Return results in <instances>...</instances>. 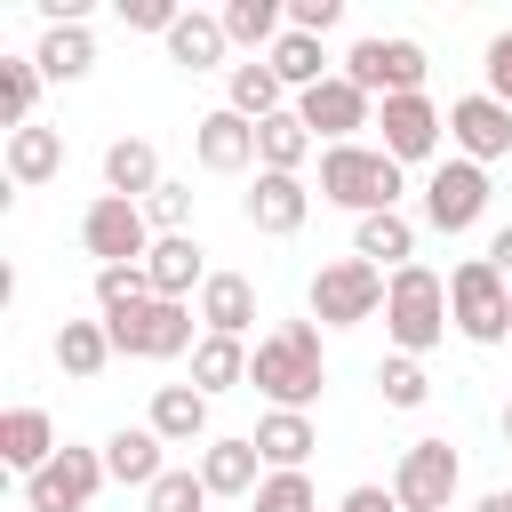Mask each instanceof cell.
I'll list each match as a JSON object with an SVG mask.
<instances>
[{"mask_svg": "<svg viewBox=\"0 0 512 512\" xmlns=\"http://www.w3.org/2000/svg\"><path fill=\"white\" fill-rule=\"evenodd\" d=\"M248 384L264 392V408H296V416H312L320 392H328L320 320H280L272 336H256V352H248Z\"/></svg>", "mask_w": 512, "mask_h": 512, "instance_id": "obj_1", "label": "cell"}, {"mask_svg": "<svg viewBox=\"0 0 512 512\" xmlns=\"http://www.w3.org/2000/svg\"><path fill=\"white\" fill-rule=\"evenodd\" d=\"M400 192H408V168H400L384 144H328V152H320V200L352 208V224L400 208Z\"/></svg>", "mask_w": 512, "mask_h": 512, "instance_id": "obj_2", "label": "cell"}, {"mask_svg": "<svg viewBox=\"0 0 512 512\" xmlns=\"http://www.w3.org/2000/svg\"><path fill=\"white\" fill-rule=\"evenodd\" d=\"M448 328H456V320H448V280H440L432 264H400L392 288H384V336H392V352L424 360Z\"/></svg>", "mask_w": 512, "mask_h": 512, "instance_id": "obj_3", "label": "cell"}, {"mask_svg": "<svg viewBox=\"0 0 512 512\" xmlns=\"http://www.w3.org/2000/svg\"><path fill=\"white\" fill-rule=\"evenodd\" d=\"M448 320L464 344H512V280L488 256H464L448 272Z\"/></svg>", "mask_w": 512, "mask_h": 512, "instance_id": "obj_4", "label": "cell"}, {"mask_svg": "<svg viewBox=\"0 0 512 512\" xmlns=\"http://www.w3.org/2000/svg\"><path fill=\"white\" fill-rule=\"evenodd\" d=\"M384 288H392V272H376L368 256H328V264L312 272L304 304H312L320 328H360V320L384 312Z\"/></svg>", "mask_w": 512, "mask_h": 512, "instance_id": "obj_5", "label": "cell"}, {"mask_svg": "<svg viewBox=\"0 0 512 512\" xmlns=\"http://www.w3.org/2000/svg\"><path fill=\"white\" fill-rule=\"evenodd\" d=\"M336 72L384 104V96H424V72H432V64H424V48H416L408 32H368V40H352V48H344V64H336Z\"/></svg>", "mask_w": 512, "mask_h": 512, "instance_id": "obj_6", "label": "cell"}, {"mask_svg": "<svg viewBox=\"0 0 512 512\" xmlns=\"http://www.w3.org/2000/svg\"><path fill=\"white\" fill-rule=\"evenodd\" d=\"M456 480H464V456H456V440H440V432H424V440H408L400 448V464H392V496H400V512H456Z\"/></svg>", "mask_w": 512, "mask_h": 512, "instance_id": "obj_7", "label": "cell"}, {"mask_svg": "<svg viewBox=\"0 0 512 512\" xmlns=\"http://www.w3.org/2000/svg\"><path fill=\"white\" fill-rule=\"evenodd\" d=\"M152 216H144V200H120V192H96L88 208H80V248L96 256V272L104 264H144L152 256Z\"/></svg>", "mask_w": 512, "mask_h": 512, "instance_id": "obj_8", "label": "cell"}, {"mask_svg": "<svg viewBox=\"0 0 512 512\" xmlns=\"http://www.w3.org/2000/svg\"><path fill=\"white\" fill-rule=\"evenodd\" d=\"M104 328H112V352H128V360H176V352H192L208 336L200 304H168V296H152L144 312H120Z\"/></svg>", "mask_w": 512, "mask_h": 512, "instance_id": "obj_9", "label": "cell"}, {"mask_svg": "<svg viewBox=\"0 0 512 512\" xmlns=\"http://www.w3.org/2000/svg\"><path fill=\"white\" fill-rule=\"evenodd\" d=\"M104 480H112V472H104V448H72V440H64V448L24 480V512H88Z\"/></svg>", "mask_w": 512, "mask_h": 512, "instance_id": "obj_10", "label": "cell"}, {"mask_svg": "<svg viewBox=\"0 0 512 512\" xmlns=\"http://www.w3.org/2000/svg\"><path fill=\"white\" fill-rule=\"evenodd\" d=\"M296 120L312 128V144L328 152V144H360V128H376V96L368 88H352L344 72H328L320 88H304L296 96Z\"/></svg>", "mask_w": 512, "mask_h": 512, "instance_id": "obj_11", "label": "cell"}, {"mask_svg": "<svg viewBox=\"0 0 512 512\" xmlns=\"http://www.w3.org/2000/svg\"><path fill=\"white\" fill-rule=\"evenodd\" d=\"M416 208H424V224H432V232H448V240H456V232H472V224L488 216V168H472V160H456V152H448V160L424 176V200H416Z\"/></svg>", "mask_w": 512, "mask_h": 512, "instance_id": "obj_12", "label": "cell"}, {"mask_svg": "<svg viewBox=\"0 0 512 512\" xmlns=\"http://www.w3.org/2000/svg\"><path fill=\"white\" fill-rule=\"evenodd\" d=\"M440 136H448V112H440L432 96H384V104H376V144H384L400 168H416V160L440 168Z\"/></svg>", "mask_w": 512, "mask_h": 512, "instance_id": "obj_13", "label": "cell"}, {"mask_svg": "<svg viewBox=\"0 0 512 512\" xmlns=\"http://www.w3.org/2000/svg\"><path fill=\"white\" fill-rule=\"evenodd\" d=\"M448 152L472 160V168H496V160L512 152V104H496L488 88L456 96V104H448Z\"/></svg>", "mask_w": 512, "mask_h": 512, "instance_id": "obj_14", "label": "cell"}, {"mask_svg": "<svg viewBox=\"0 0 512 512\" xmlns=\"http://www.w3.org/2000/svg\"><path fill=\"white\" fill-rule=\"evenodd\" d=\"M192 160H200L208 176H240V168H256V120H240L232 104L200 112V120H192Z\"/></svg>", "mask_w": 512, "mask_h": 512, "instance_id": "obj_15", "label": "cell"}, {"mask_svg": "<svg viewBox=\"0 0 512 512\" xmlns=\"http://www.w3.org/2000/svg\"><path fill=\"white\" fill-rule=\"evenodd\" d=\"M240 216H248L264 240H288V232L312 216V184H304V176H272V168H256V184H248Z\"/></svg>", "mask_w": 512, "mask_h": 512, "instance_id": "obj_16", "label": "cell"}, {"mask_svg": "<svg viewBox=\"0 0 512 512\" xmlns=\"http://www.w3.org/2000/svg\"><path fill=\"white\" fill-rule=\"evenodd\" d=\"M144 280H152V296H168V304H192V296L208 288V248H200L192 232H168V240H152V256H144Z\"/></svg>", "mask_w": 512, "mask_h": 512, "instance_id": "obj_17", "label": "cell"}, {"mask_svg": "<svg viewBox=\"0 0 512 512\" xmlns=\"http://www.w3.org/2000/svg\"><path fill=\"white\" fill-rule=\"evenodd\" d=\"M200 480L208 496H256L264 488V456L248 432H224V440H200Z\"/></svg>", "mask_w": 512, "mask_h": 512, "instance_id": "obj_18", "label": "cell"}, {"mask_svg": "<svg viewBox=\"0 0 512 512\" xmlns=\"http://www.w3.org/2000/svg\"><path fill=\"white\" fill-rule=\"evenodd\" d=\"M0 168H8V184H48V176H64V128H48V120H32V128H8V144H0Z\"/></svg>", "mask_w": 512, "mask_h": 512, "instance_id": "obj_19", "label": "cell"}, {"mask_svg": "<svg viewBox=\"0 0 512 512\" xmlns=\"http://www.w3.org/2000/svg\"><path fill=\"white\" fill-rule=\"evenodd\" d=\"M248 440H256L264 472H304V456L320 448V424H312V416H296V408H264Z\"/></svg>", "mask_w": 512, "mask_h": 512, "instance_id": "obj_20", "label": "cell"}, {"mask_svg": "<svg viewBox=\"0 0 512 512\" xmlns=\"http://www.w3.org/2000/svg\"><path fill=\"white\" fill-rule=\"evenodd\" d=\"M56 448H64V440H56V416H48V408H8V416H0V464H8V472L32 480Z\"/></svg>", "mask_w": 512, "mask_h": 512, "instance_id": "obj_21", "label": "cell"}, {"mask_svg": "<svg viewBox=\"0 0 512 512\" xmlns=\"http://www.w3.org/2000/svg\"><path fill=\"white\" fill-rule=\"evenodd\" d=\"M168 176H160V152H152V136H112L104 144V192H120V200H152Z\"/></svg>", "mask_w": 512, "mask_h": 512, "instance_id": "obj_22", "label": "cell"}, {"mask_svg": "<svg viewBox=\"0 0 512 512\" xmlns=\"http://www.w3.org/2000/svg\"><path fill=\"white\" fill-rule=\"evenodd\" d=\"M352 256H368L376 272H400V264H416V216H408V208L360 216V224H352Z\"/></svg>", "mask_w": 512, "mask_h": 512, "instance_id": "obj_23", "label": "cell"}, {"mask_svg": "<svg viewBox=\"0 0 512 512\" xmlns=\"http://www.w3.org/2000/svg\"><path fill=\"white\" fill-rule=\"evenodd\" d=\"M200 328L248 344V328H256V280H240V272H208V288H200Z\"/></svg>", "mask_w": 512, "mask_h": 512, "instance_id": "obj_24", "label": "cell"}, {"mask_svg": "<svg viewBox=\"0 0 512 512\" xmlns=\"http://www.w3.org/2000/svg\"><path fill=\"white\" fill-rule=\"evenodd\" d=\"M168 440L152 432V424H120L112 440H104V472L120 480V488H152L160 472H168V456H160Z\"/></svg>", "mask_w": 512, "mask_h": 512, "instance_id": "obj_25", "label": "cell"}, {"mask_svg": "<svg viewBox=\"0 0 512 512\" xmlns=\"http://www.w3.org/2000/svg\"><path fill=\"white\" fill-rule=\"evenodd\" d=\"M224 104H232L240 120H256V128H264V120H272V112H288L296 96L280 88V72H272L264 56H248V64H232V72H224Z\"/></svg>", "mask_w": 512, "mask_h": 512, "instance_id": "obj_26", "label": "cell"}, {"mask_svg": "<svg viewBox=\"0 0 512 512\" xmlns=\"http://www.w3.org/2000/svg\"><path fill=\"white\" fill-rule=\"evenodd\" d=\"M144 424H152L168 448H192V440H208V392H200V384H160Z\"/></svg>", "mask_w": 512, "mask_h": 512, "instance_id": "obj_27", "label": "cell"}, {"mask_svg": "<svg viewBox=\"0 0 512 512\" xmlns=\"http://www.w3.org/2000/svg\"><path fill=\"white\" fill-rule=\"evenodd\" d=\"M168 56L184 64V72H216L224 56H232V40H224V16H208V8H184L176 16V32H168ZM232 72V64H224Z\"/></svg>", "mask_w": 512, "mask_h": 512, "instance_id": "obj_28", "label": "cell"}, {"mask_svg": "<svg viewBox=\"0 0 512 512\" xmlns=\"http://www.w3.org/2000/svg\"><path fill=\"white\" fill-rule=\"evenodd\" d=\"M32 64H40V80H88L96 72V32L88 24H48Z\"/></svg>", "mask_w": 512, "mask_h": 512, "instance_id": "obj_29", "label": "cell"}, {"mask_svg": "<svg viewBox=\"0 0 512 512\" xmlns=\"http://www.w3.org/2000/svg\"><path fill=\"white\" fill-rule=\"evenodd\" d=\"M320 144H312V128L296 120V104L288 112H272L264 128H256V168H272V176H304V160H312Z\"/></svg>", "mask_w": 512, "mask_h": 512, "instance_id": "obj_30", "label": "cell"}, {"mask_svg": "<svg viewBox=\"0 0 512 512\" xmlns=\"http://www.w3.org/2000/svg\"><path fill=\"white\" fill-rule=\"evenodd\" d=\"M216 16H224V40L232 48H256V56H272L280 32H288V8L280 0H224Z\"/></svg>", "mask_w": 512, "mask_h": 512, "instance_id": "obj_31", "label": "cell"}, {"mask_svg": "<svg viewBox=\"0 0 512 512\" xmlns=\"http://www.w3.org/2000/svg\"><path fill=\"white\" fill-rule=\"evenodd\" d=\"M48 352H56V368H64V376H80V384H88V376H104V360H112V328H104V320H64Z\"/></svg>", "mask_w": 512, "mask_h": 512, "instance_id": "obj_32", "label": "cell"}, {"mask_svg": "<svg viewBox=\"0 0 512 512\" xmlns=\"http://www.w3.org/2000/svg\"><path fill=\"white\" fill-rule=\"evenodd\" d=\"M248 352L256 344H240V336H200L192 344V384L216 400V392H232V384H248Z\"/></svg>", "mask_w": 512, "mask_h": 512, "instance_id": "obj_33", "label": "cell"}, {"mask_svg": "<svg viewBox=\"0 0 512 512\" xmlns=\"http://www.w3.org/2000/svg\"><path fill=\"white\" fill-rule=\"evenodd\" d=\"M264 64L280 72V88H288V96H304V88H320V80L336 72V64H328V48H320L312 32H280V48H272Z\"/></svg>", "mask_w": 512, "mask_h": 512, "instance_id": "obj_34", "label": "cell"}, {"mask_svg": "<svg viewBox=\"0 0 512 512\" xmlns=\"http://www.w3.org/2000/svg\"><path fill=\"white\" fill-rule=\"evenodd\" d=\"M0 120L32 128L40 120V64L32 56H0Z\"/></svg>", "mask_w": 512, "mask_h": 512, "instance_id": "obj_35", "label": "cell"}, {"mask_svg": "<svg viewBox=\"0 0 512 512\" xmlns=\"http://www.w3.org/2000/svg\"><path fill=\"white\" fill-rule=\"evenodd\" d=\"M144 304H152L144 264H104L96 272V320H120V312H144Z\"/></svg>", "mask_w": 512, "mask_h": 512, "instance_id": "obj_36", "label": "cell"}, {"mask_svg": "<svg viewBox=\"0 0 512 512\" xmlns=\"http://www.w3.org/2000/svg\"><path fill=\"white\" fill-rule=\"evenodd\" d=\"M376 400H384V408H424V400H432V376H424V360H408V352H384V360H376Z\"/></svg>", "mask_w": 512, "mask_h": 512, "instance_id": "obj_37", "label": "cell"}, {"mask_svg": "<svg viewBox=\"0 0 512 512\" xmlns=\"http://www.w3.org/2000/svg\"><path fill=\"white\" fill-rule=\"evenodd\" d=\"M144 512H208V480H200V464H168V472L144 488Z\"/></svg>", "mask_w": 512, "mask_h": 512, "instance_id": "obj_38", "label": "cell"}, {"mask_svg": "<svg viewBox=\"0 0 512 512\" xmlns=\"http://www.w3.org/2000/svg\"><path fill=\"white\" fill-rule=\"evenodd\" d=\"M248 504L256 512H320V488H312V472H264V488Z\"/></svg>", "mask_w": 512, "mask_h": 512, "instance_id": "obj_39", "label": "cell"}, {"mask_svg": "<svg viewBox=\"0 0 512 512\" xmlns=\"http://www.w3.org/2000/svg\"><path fill=\"white\" fill-rule=\"evenodd\" d=\"M144 216H152V232H160V240H168V232H192V184H176V176H168V184L144 200Z\"/></svg>", "mask_w": 512, "mask_h": 512, "instance_id": "obj_40", "label": "cell"}, {"mask_svg": "<svg viewBox=\"0 0 512 512\" xmlns=\"http://www.w3.org/2000/svg\"><path fill=\"white\" fill-rule=\"evenodd\" d=\"M480 80H488V96H496V104H512V24L480 48Z\"/></svg>", "mask_w": 512, "mask_h": 512, "instance_id": "obj_41", "label": "cell"}, {"mask_svg": "<svg viewBox=\"0 0 512 512\" xmlns=\"http://www.w3.org/2000/svg\"><path fill=\"white\" fill-rule=\"evenodd\" d=\"M344 24V0H288V32H312V40H328Z\"/></svg>", "mask_w": 512, "mask_h": 512, "instance_id": "obj_42", "label": "cell"}, {"mask_svg": "<svg viewBox=\"0 0 512 512\" xmlns=\"http://www.w3.org/2000/svg\"><path fill=\"white\" fill-rule=\"evenodd\" d=\"M176 16H184V8H168V0H120V24H128V32H160V40H168Z\"/></svg>", "mask_w": 512, "mask_h": 512, "instance_id": "obj_43", "label": "cell"}, {"mask_svg": "<svg viewBox=\"0 0 512 512\" xmlns=\"http://www.w3.org/2000/svg\"><path fill=\"white\" fill-rule=\"evenodd\" d=\"M336 512H400V496H392V488H376V480H360V488H344V496H336Z\"/></svg>", "mask_w": 512, "mask_h": 512, "instance_id": "obj_44", "label": "cell"}, {"mask_svg": "<svg viewBox=\"0 0 512 512\" xmlns=\"http://www.w3.org/2000/svg\"><path fill=\"white\" fill-rule=\"evenodd\" d=\"M40 8V32L48 24H88V0H32Z\"/></svg>", "mask_w": 512, "mask_h": 512, "instance_id": "obj_45", "label": "cell"}, {"mask_svg": "<svg viewBox=\"0 0 512 512\" xmlns=\"http://www.w3.org/2000/svg\"><path fill=\"white\" fill-rule=\"evenodd\" d=\"M480 256H488V264H496V272H504V280H512V224H496V232H488V248H480Z\"/></svg>", "mask_w": 512, "mask_h": 512, "instance_id": "obj_46", "label": "cell"}, {"mask_svg": "<svg viewBox=\"0 0 512 512\" xmlns=\"http://www.w3.org/2000/svg\"><path fill=\"white\" fill-rule=\"evenodd\" d=\"M472 512H512V488H488V496H480Z\"/></svg>", "mask_w": 512, "mask_h": 512, "instance_id": "obj_47", "label": "cell"}, {"mask_svg": "<svg viewBox=\"0 0 512 512\" xmlns=\"http://www.w3.org/2000/svg\"><path fill=\"white\" fill-rule=\"evenodd\" d=\"M496 432H504V448H512V400H504V416H496Z\"/></svg>", "mask_w": 512, "mask_h": 512, "instance_id": "obj_48", "label": "cell"}]
</instances>
